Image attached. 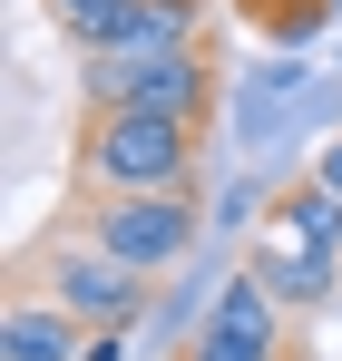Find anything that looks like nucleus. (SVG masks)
Returning a JSON list of instances; mask_svg holds the SVG:
<instances>
[{"label": "nucleus", "instance_id": "2", "mask_svg": "<svg viewBox=\"0 0 342 361\" xmlns=\"http://www.w3.org/2000/svg\"><path fill=\"white\" fill-rule=\"evenodd\" d=\"M20 283H30V293H49L59 312H78L88 332H137V322H147V293H157V283H147L137 264H117L88 225H78V235H69V225L40 235V254L20 264Z\"/></svg>", "mask_w": 342, "mask_h": 361}, {"label": "nucleus", "instance_id": "4", "mask_svg": "<svg viewBox=\"0 0 342 361\" xmlns=\"http://www.w3.org/2000/svg\"><path fill=\"white\" fill-rule=\"evenodd\" d=\"M303 108H313V118H342V88H323L313 59H293V49L235 68V88H225V118H235V147H244V157H264L274 137H293Z\"/></svg>", "mask_w": 342, "mask_h": 361}, {"label": "nucleus", "instance_id": "3", "mask_svg": "<svg viewBox=\"0 0 342 361\" xmlns=\"http://www.w3.org/2000/svg\"><path fill=\"white\" fill-rule=\"evenodd\" d=\"M88 235L157 283V274L196 264V254L216 244V215H206L196 185H157V195H98V205H88Z\"/></svg>", "mask_w": 342, "mask_h": 361}, {"label": "nucleus", "instance_id": "1", "mask_svg": "<svg viewBox=\"0 0 342 361\" xmlns=\"http://www.w3.org/2000/svg\"><path fill=\"white\" fill-rule=\"evenodd\" d=\"M196 166H206V127L157 118V108H88V137H78V176H88V195L196 185Z\"/></svg>", "mask_w": 342, "mask_h": 361}, {"label": "nucleus", "instance_id": "5", "mask_svg": "<svg viewBox=\"0 0 342 361\" xmlns=\"http://www.w3.org/2000/svg\"><path fill=\"white\" fill-rule=\"evenodd\" d=\"M176 361H293L284 302L264 293L254 274H225V293L206 302V322L186 332V352H176Z\"/></svg>", "mask_w": 342, "mask_h": 361}, {"label": "nucleus", "instance_id": "7", "mask_svg": "<svg viewBox=\"0 0 342 361\" xmlns=\"http://www.w3.org/2000/svg\"><path fill=\"white\" fill-rule=\"evenodd\" d=\"M264 293L284 302V312H313V302H333V283H342V264L333 254H313V244H293V235H274L264 225V244H254V264H244Z\"/></svg>", "mask_w": 342, "mask_h": 361}, {"label": "nucleus", "instance_id": "6", "mask_svg": "<svg viewBox=\"0 0 342 361\" xmlns=\"http://www.w3.org/2000/svg\"><path fill=\"white\" fill-rule=\"evenodd\" d=\"M88 322L78 312H59L49 293H10V312H0V361H88Z\"/></svg>", "mask_w": 342, "mask_h": 361}, {"label": "nucleus", "instance_id": "8", "mask_svg": "<svg viewBox=\"0 0 342 361\" xmlns=\"http://www.w3.org/2000/svg\"><path fill=\"white\" fill-rule=\"evenodd\" d=\"M117 108H157V118L206 127V118H216V68H206V49H196V59H157V68H137Z\"/></svg>", "mask_w": 342, "mask_h": 361}, {"label": "nucleus", "instance_id": "10", "mask_svg": "<svg viewBox=\"0 0 342 361\" xmlns=\"http://www.w3.org/2000/svg\"><path fill=\"white\" fill-rule=\"evenodd\" d=\"M127 10H137V0H49V20L78 39V49H108L117 30H127Z\"/></svg>", "mask_w": 342, "mask_h": 361}, {"label": "nucleus", "instance_id": "12", "mask_svg": "<svg viewBox=\"0 0 342 361\" xmlns=\"http://www.w3.org/2000/svg\"><path fill=\"white\" fill-rule=\"evenodd\" d=\"M333 10H342V0H333Z\"/></svg>", "mask_w": 342, "mask_h": 361}, {"label": "nucleus", "instance_id": "9", "mask_svg": "<svg viewBox=\"0 0 342 361\" xmlns=\"http://www.w3.org/2000/svg\"><path fill=\"white\" fill-rule=\"evenodd\" d=\"M274 235H293V244H313V254L342 264V195L313 185V176H293L284 195H274Z\"/></svg>", "mask_w": 342, "mask_h": 361}, {"label": "nucleus", "instance_id": "11", "mask_svg": "<svg viewBox=\"0 0 342 361\" xmlns=\"http://www.w3.org/2000/svg\"><path fill=\"white\" fill-rule=\"evenodd\" d=\"M313 185H333V195H342V137L323 147V157H313Z\"/></svg>", "mask_w": 342, "mask_h": 361}]
</instances>
